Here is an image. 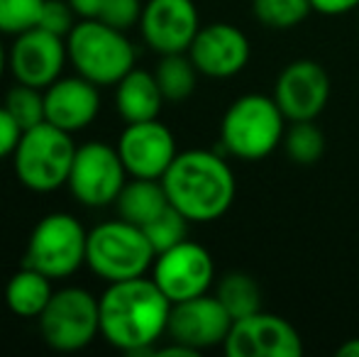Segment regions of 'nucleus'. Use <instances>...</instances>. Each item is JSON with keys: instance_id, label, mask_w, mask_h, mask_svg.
I'll return each instance as SVG.
<instances>
[{"instance_id": "obj_1", "label": "nucleus", "mask_w": 359, "mask_h": 357, "mask_svg": "<svg viewBox=\"0 0 359 357\" xmlns=\"http://www.w3.org/2000/svg\"><path fill=\"white\" fill-rule=\"evenodd\" d=\"M98 309L105 343L130 355H154V343L169 328L171 301L147 276L108 284Z\"/></svg>"}, {"instance_id": "obj_2", "label": "nucleus", "mask_w": 359, "mask_h": 357, "mask_svg": "<svg viewBox=\"0 0 359 357\" xmlns=\"http://www.w3.org/2000/svg\"><path fill=\"white\" fill-rule=\"evenodd\" d=\"M169 203L191 223H210L230 210L237 181L230 164L210 149H189L176 154L161 177Z\"/></svg>"}, {"instance_id": "obj_3", "label": "nucleus", "mask_w": 359, "mask_h": 357, "mask_svg": "<svg viewBox=\"0 0 359 357\" xmlns=\"http://www.w3.org/2000/svg\"><path fill=\"white\" fill-rule=\"evenodd\" d=\"M286 118L274 95L247 93L240 95L220 125V142L227 154L247 162L264 159L284 142Z\"/></svg>"}, {"instance_id": "obj_4", "label": "nucleus", "mask_w": 359, "mask_h": 357, "mask_svg": "<svg viewBox=\"0 0 359 357\" xmlns=\"http://www.w3.org/2000/svg\"><path fill=\"white\" fill-rule=\"evenodd\" d=\"M69 62L79 76L88 79L98 88L118 86V81L135 69V47L123 29L90 18L74 25L67 34Z\"/></svg>"}, {"instance_id": "obj_5", "label": "nucleus", "mask_w": 359, "mask_h": 357, "mask_svg": "<svg viewBox=\"0 0 359 357\" xmlns=\"http://www.w3.org/2000/svg\"><path fill=\"white\" fill-rule=\"evenodd\" d=\"M156 260V250L140 225L130 220H108L88 230V248L86 264L95 276L113 284V281L144 276Z\"/></svg>"}, {"instance_id": "obj_6", "label": "nucleus", "mask_w": 359, "mask_h": 357, "mask_svg": "<svg viewBox=\"0 0 359 357\" xmlns=\"http://www.w3.org/2000/svg\"><path fill=\"white\" fill-rule=\"evenodd\" d=\"M74 157L76 144L72 133L44 120L22 133L13 154V164L25 189L34 191V194H52V191L67 186Z\"/></svg>"}, {"instance_id": "obj_7", "label": "nucleus", "mask_w": 359, "mask_h": 357, "mask_svg": "<svg viewBox=\"0 0 359 357\" xmlns=\"http://www.w3.org/2000/svg\"><path fill=\"white\" fill-rule=\"evenodd\" d=\"M88 233L72 213H49L32 228L25 252V267L49 279H67L86 264Z\"/></svg>"}, {"instance_id": "obj_8", "label": "nucleus", "mask_w": 359, "mask_h": 357, "mask_svg": "<svg viewBox=\"0 0 359 357\" xmlns=\"http://www.w3.org/2000/svg\"><path fill=\"white\" fill-rule=\"evenodd\" d=\"M37 321L44 343L62 353L83 350L93 343L95 335H100L98 299L81 286L54 291Z\"/></svg>"}, {"instance_id": "obj_9", "label": "nucleus", "mask_w": 359, "mask_h": 357, "mask_svg": "<svg viewBox=\"0 0 359 357\" xmlns=\"http://www.w3.org/2000/svg\"><path fill=\"white\" fill-rule=\"evenodd\" d=\"M128 169L118 154V147L105 142H86L76 147L67 186L74 198L86 208H105L115 203L128 184Z\"/></svg>"}, {"instance_id": "obj_10", "label": "nucleus", "mask_w": 359, "mask_h": 357, "mask_svg": "<svg viewBox=\"0 0 359 357\" xmlns=\"http://www.w3.org/2000/svg\"><path fill=\"white\" fill-rule=\"evenodd\" d=\"M151 279L171 304H179L208 294L215 279V264L203 245L184 240L156 255L151 264Z\"/></svg>"}, {"instance_id": "obj_11", "label": "nucleus", "mask_w": 359, "mask_h": 357, "mask_svg": "<svg viewBox=\"0 0 359 357\" xmlns=\"http://www.w3.org/2000/svg\"><path fill=\"white\" fill-rule=\"evenodd\" d=\"M222 348L230 357H301L303 338L291 321L257 311L232 321Z\"/></svg>"}, {"instance_id": "obj_12", "label": "nucleus", "mask_w": 359, "mask_h": 357, "mask_svg": "<svg viewBox=\"0 0 359 357\" xmlns=\"http://www.w3.org/2000/svg\"><path fill=\"white\" fill-rule=\"evenodd\" d=\"M67 62V37L44 27H32L22 34H15V44L8 52V67L15 81L42 90L62 79Z\"/></svg>"}, {"instance_id": "obj_13", "label": "nucleus", "mask_w": 359, "mask_h": 357, "mask_svg": "<svg viewBox=\"0 0 359 357\" xmlns=\"http://www.w3.org/2000/svg\"><path fill=\"white\" fill-rule=\"evenodd\" d=\"M230 328L232 316L220 304V299L201 294L196 299L171 304L166 335L174 343L186 345L194 353H201V350H208L225 343Z\"/></svg>"}, {"instance_id": "obj_14", "label": "nucleus", "mask_w": 359, "mask_h": 357, "mask_svg": "<svg viewBox=\"0 0 359 357\" xmlns=\"http://www.w3.org/2000/svg\"><path fill=\"white\" fill-rule=\"evenodd\" d=\"M274 100L288 123L316 120L330 100V76L313 59H296L276 76Z\"/></svg>"}, {"instance_id": "obj_15", "label": "nucleus", "mask_w": 359, "mask_h": 357, "mask_svg": "<svg viewBox=\"0 0 359 357\" xmlns=\"http://www.w3.org/2000/svg\"><path fill=\"white\" fill-rule=\"evenodd\" d=\"M118 154L135 179H161L176 159L174 133L159 120L128 123L118 140Z\"/></svg>"}, {"instance_id": "obj_16", "label": "nucleus", "mask_w": 359, "mask_h": 357, "mask_svg": "<svg viewBox=\"0 0 359 357\" xmlns=\"http://www.w3.org/2000/svg\"><path fill=\"white\" fill-rule=\"evenodd\" d=\"M140 29L156 54H184L201 29L198 8L194 0H147Z\"/></svg>"}, {"instance_id": "obj_17", "label": "nucleus", "mask_w": 359, "mask_h": 357, "mask_svg": "<svg viewBox=\"0 0 359 357\" xmlns=\"http://www.w3.org/2000/svg\"><path fill=\"white\" fill-rule=\"evenodd\" d=\"M250 39L230 22L203 25L189 47V57L198 74L208 79H230L250 62Z\"/></svg>"}, {"instance_id": "obj_18", "label": "nucleus", "mask_w": 359, "mask_h": 357, "mask_svg": "<svg viewBox=\"0 0 359 357\" xmlns=\"http://www.w3.org/2000/svg\"><path fill=\"white\" fill-rule=\"evenodd\" d=\"M100 113L98 86L83 76L57 79L49 88H44V115L47 123L79 133L86 130Z\"/></svg>"}, {"instance_id": "obj_19", "label": "nucleus", "mask_w": 359, "mask_h": 357, "mask_svg": "<svg viewBox=\"0 0 359 357\" xmlns=\"http://www.w3.org/2000/svg\"><path fill=\"white\" fill-rule=\"evenodd\" d=\"M164 100L166 98L156 83V76L142 69H133L130 74H125L115 86V105L125 123L154 120Z\"/></svg>"}, {"instance_id": "obj_20", "label": "nucleus", "mask_w": 359, "mask_h": 357, "mask_svg": "<svg viewBox=\"0 0 359 357\" xmlns=\"http://www.w3.org/2000/svg\"><path fill=\"white\" fill-rule=\"evenodd\" d=\"M54 296L52 279L32 267H22L5 284L3 301L20 318H39Z\"/></svg>"}, {"instance_id": "obj_21", "label": "nucleus", "mask_w": 359, "mask_h": 357, "mask_svg": "<svg viewBox=\"0 0 359 357\" xmlns=\"http://www.w3.org/2000/svg\"><path fill=\"white\" fill-rule=\"evenodd\" d=\"M118 213L123 220H130V223L144 228L147 223L156 218L161 210L169 208V196L164 191V184L161 179H135L128 181L120 191L118 201Z\"/></svg>"}, {"instance_id": "obj_22", "label": "nucleus", "mask_w": 359, "mask_h": 357, "mask_svg": "<svg viewBox=\"0 0 359 357\" xmlns=\"http://www.w3.org/2000/svg\"><path fill=\"white\" fill-rule=\"evenodd\" d=\"M215 296L232 316V321L262 311V289L255 281V276L245 274V271H230L222 276Z\"/></svg>"}, {"instance_id": "obj_23", "label": "nucleus", "mask_w": 359, "mask_h": 357, "mask_svg": "<svg viewBox=\"0 0 359 357\" xmlns=\"http://www.w3.org/2000/svg\"><path fill=\"white\" fill-rule=\"evenodd\" d=\"M156 83H159L161 93L166 100L181 103L196 90L198 81V69L191 62L189 54H161V62L154 72Z\"/></svg>"}, {"instance_id": "obj_24", "label": "nucleus", "mask_w": 359, "mask_h": 357, "mask_svg": "<svg viewBox=\"0 0 359 357\" xmlns=\"http://www.w3.org/2000/svg\"><path fill=\"white\" fill-rule=\"evenodd\" d=\"M284 149L293 164L311 167L325 152V135L313 120H298L284 133Z\"/></svg>"}, {"instance_id": "obj_25", "label": "nucleus", "mask_w": 359, "mask_h": 357, "mask_svg": "<svg viewBox=\"0 0 359 357\" xmlns=\"http://www.w3.org/2000/svg\"><path fill=\"white\" fill-rule=\"evenodd\" d=\"M252 13L269 29H293L313 13L311 0H252Z\"/></svg>"}, {"instance_id": "obj_26", "label": "nucleus", "mask_w": 359, "mask_h": 357, "mask_svg": "<svg viewBox=\"0 0 359 357\" xmlns=\"http://www.w3.org/2000/svg\"><path fill=\"white\" fill-rule=\"evenodd\" d=\"M5 108H8V113L18 120V125L22 130H29V128H34V125L47 120V115H44L42 88L18 83V86H13L8 90V95H5Z\"/></svg>"}, {"instance_id": "obj_27", "label": "nucleus", "mask_w": 359, "mask_h": 357, "mask_svg": "<svg viewBox=\"0 0 359 357\" xmlns=\"http://www.w3.org/2000/svg\"><path fill=\"white\" fill-rule=\"evenodd\" d=\"M189 223L191 220L186 218L184 213L169 206L166 210H161L151 223L144 225V235L149 238L151 248L156 250V255L164 252V250L174 248V245L184 243L186 240V233H189Z\"/></svg>"}, {"instance_id": "obj_28", "label": "nucleus", "mask_w": 359, "mask_h": 357, "mask_svg": "<svg viewBox=\"0 0 359 357\" xmlns=\"http://www.w3.org/2000/svg\"><path fill=\"white\" fill-rule=\"evenodd\" d=\"M44 0H0V34H22L37 27Z\"/></svg>"}, {"instance_id": "obj_29", "label": "nucleus", "mask_w": 359, "mask_h": 357, "mask_svg": "<svg viewBox=\"0 0 359 357\" xmlns=\"http://www.w3.org/2000/svg\"><path fill=\"white\" fill-rule=\"evenodd\" d=\"M142 8H144L142 0H103V8H100L98 20H103V22L110 25V27L128 32L130 27L140 25Z\"/></svg>"}, {"instance_id": "obj_30", "label": "nucleus", "mask_w": 359, "mask_h": 357, "mask_svg": "<svg viewBox=\"0 0 359 357\" xmlns=\"http://www.w3.org/2000/svg\"><path fill=\"white\" fill-rule=\"evenodd\" d=\"M74 8L69 0H44L42 13H39V22L37 27H44L54 34H62L67 37L74 29Z\"/></svg>"}, {"instance_id": "obj_31", "label": "nucleus", "mask_w": 359, "mask_h": 357, "mask_svg": "<svg viewBox=\"0 0 359 357\" xmlns=\"http://www.w3.org/2000/svg\"><path fill=\"white\" fill-rule=\"evenodd\" d=\"M25 130L18 125V120L8 113V108H0V159L13 157L15 149L20 144V137H22Z\"/></svg>"}, {"instance_id": "obj_32", "label": "nucleus", "mask_w": 359, "mask_h": 357, "mask_svg": "<svg viewBox=\"0 0 359 357\" xmlns=\"http://www.w3.org/2000/svg\"><path fill=\"white\" fill-rule=\"evenodd\" d=\"M311 5L320 15H345L359 8V0H311Z\"/></svg>"}, {"instance_id": "obj_33", "label": "nucleus", "mask_w": 359, "mask_h": 357, "mask_svg": "<svg viewBox=\"0 0 359 357\" xmlns=\"http://www.w3.org/2000/svg\"><path fill=\"white\" fill-rule=\"evenodd\" d=\"M74 8V13L79 15L81 20H90L98 18L100 8H103V0H69Z\"/></svg>"}, {"instance_id": "obj_34", "label": "nucleus", "mask_w": 359, "mask_h": 357, "mask_svg": "<svg viewBox=\"0 0 359 357\" xmlns=\"http://www.w3.org/2000/svg\"><path fill=\"white\" fill-rule=\"evenodd\" d=\"M340 357H359V338H350L337 348Z\"/></svg>"}, {"instance_id": "obj_35", "label": "nucleus", "mask_w": 359, "mask_h": 357, "mask_svg": "<svg viewBox=\"0 0 359 357\" xmlns=\"http://www.w3.org/2000/svg\"><path fill=\"white\" fill-rule=\"evenodd\" d=\"M5 69H8V52L3 47V39H0V79H3Z\"/></svg>"}]
</instances>
